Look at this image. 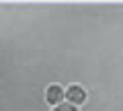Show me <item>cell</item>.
<instances>
[{"mask_svg": "<svg viewBox=\"0 0 123 111\" xmlns=\"http://www.w3.org/2000/svg\"><path fill=\"white\" fill-rule=\"evenodd\" d=\"M86 89L84 86H80V85H70L68 89H64V101H68V103H72V105H76V107H80L82 103H86Z\"/></svg>", "mask_w": 123, "mask_h": 111, "instance_id": "obj_1", "label": "cell"}, {"mask_svg": "<svg viewBox=\"0 0 123 111\" xmlns=\"http://www.w3.org/2000/svg\"><path fill=\"white\" fill-rule=\"evenodd\" d=\"M45 101L49 103V105H57V103H62L64 101V86L62 85H49L47 89H45Z\"/></svg>", "mask_w": 123, "mask_h": 111, "instance_id": "obj_2", "label": "cell"}, {"mask_svg": "<svg viewBox=\"0 0 123 111\" xmlns=\"http://www.w3.org/2000/svg\"><path fill=\"white\" fill-rule=\"evenodd\" d=\"M51 111H80V109L76 105H72V103H68V101H62V103H57V105H53Z\"/></svg>", "mask_w": 123, "mask_h": 111, "instance_id": "obj_3", "label": "cell"}]
</instances>
